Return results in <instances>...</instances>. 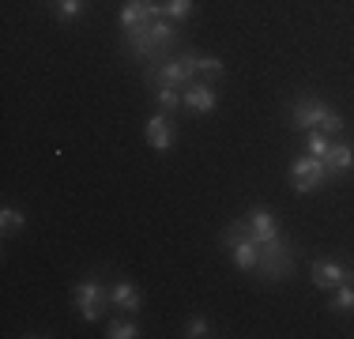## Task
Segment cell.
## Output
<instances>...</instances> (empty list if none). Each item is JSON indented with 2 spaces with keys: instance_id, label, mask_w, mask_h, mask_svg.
Segmentation results:
<instances>
[{
  "instance_id": "277c9868",
  "label": "cell",
  "mask_w": 354,
  "mask_h": 339,
  "mask_svg": "<svg viewBox=\"0 0 354 339\" xmlns=\"http://www.w3.org/2000/svg\"><path fill=\"white\" fill-rule=\"evenodd\" d=\"M223 245H226V253H230V260H234L238 271H257L260 268V241L252 237L245 219H234V223L226 226Z\"/></svg>"
},
{
  "instance_id": "7402d4cb",
  "label": "cell",
  "mask_w": 354,
  "mask_h": 339,
  "mask_svg": "<svg viewBox=\"0 0 354 339\" xmlns=\"http://www.w3.org/2000/svg\"><path fill=\"white\" fill-rule=\"evenodd\" d=\"M162 15L170 23H181L192 15V0H162Z\"/></svg>"
},
{
  "instance_id": "603a6c76",
  "label": "cell",
  "mask_w": 354,
  "mask_h": 339,
  "mask_svg": "<svg viewBox=\"0 0 354 339\" xmlns=\"http://www.w3.org/2000/svg\"><path fill=\"white\" fill-rule=\"evenodd\" d=\"M185 336H189V339H204V336H212V324H207L204 317H189V324H185Z\"/></svg>"
},
{
  "instance_id": "5b68a950",
  "label": "cell",
  "mask_w": 354,
  "mask_h": 339,
  "mask_svg": "<svg viewBox=\"0 0 354 339\" xmlns=\"http://www.w3.org/2000/svg\"><path fill=\"white\" fill-rule=\"evenodd\" d=\"M290 271H294V249H290V241H286V234L272 237V241H260L257 275L264 279V283H286Z\"/></svg>"
},
{
  "instance_id": "ffe728a7",
  "label": "cell",
  "mask_w": 354,
  "mask_h": 339,
  "mask_svg": "<svg viewBox=\"0 0 354 339\" xmlns=\"http://www.w3.org/2000/svg\"><path fill=\"white\" fill-rule=\"evenodd\" d=\"M83 12H87V0H53V15H57L61 23L80 19Z\"/></svg>"
},
{
  "instance_id": "ac0fdd59",
  "label": "cell",
  "mask_w": 354,
  "mask_h": 339,
  "mask_svg": "<svg viewBox=\"0 0 354 339\" xmlns=\"http://www.w3.org/2000/svg\"><path fill=\"white\" fill-rule=\"evenodd\" d=\"M136 336H140V328H136V320H132V313L129 317H113L106 328V339H136Z\"/></svg>"
},
{
  "instance_id": "2e32d148",
  "label": "cell",
  "mask_w": 354,
  "mask_h": 339,
  "mask_svg": "<svg viewBox=\"0 0 354 339\" xmlns=\"http://www.w3.org/2000/svg\"><path fill=\"white\" fill-rule=\"evenodd\" d=\"M23 226H27V215H23L19 208H12V203H4V208H0V234L12 237V234H19Z\"/></svg>"
},
{
  "instance_id": "7a4b0ae2",
  "label": "cell",
  "mask_w": 354,
  "mask_h": 339,
  "mask_svg": "<svg viewBox=\"0 0 354 339\" xmlns=\"http://www.w3.org/2000/svg\"><path fill=\"white\" fill-rule=\"evenodd\" d=\"M290 125L294 132H313V129H320V132H328V136H343V129H347V121H343V113L339 109H332L328 102H320V98H313V95H306V98H298L290 106Z\"/></svg>"
},
{
  "instance_id": "6da1fadb",
  "label": "cell",
  "mask_w": 354,
  "mask_h": 339,
  "mask_svg": "<svg viewBox=\"0 0 354 339\" xmlns=\"http://www.w3.org/2000/svg\"><path fill=\"white\" fill-rule=\"evenodd\" d=\"M181 42L177 23H170L166 15H151V19L136 23L124 30V49L143 64V72H151L155 64H162L166 57H174V46Z\"/></svg>"
},
{
  "instance_id": "e0dca14e",
  "label": "cell",
  "mask_w": 354,
  "mask_h": 339,
  "mask_svg": "<svg viewBox=\"0 0 354 339\" xmlns=\"http://www.w3.org/2000/svg\"><path fill=\"white\" fill-rule=\"evenodd\" d=\"M155 106L162 109V113H177V109L185 106V98H181V91L177 87H155Z\"/></svg>"
},
{
  "instance_id": "52a82bcc",
  "label": "cell",
  "mask_w": 354,
  "mask_h": 339,
  "mask_svg": "<svg viewBox=\"0 0 354 339\" xmlns=\"http://www.w3.org/2000/svg\"><path fill=\"white\" fill-rule=\"evenodd\" d=\"M286 177H290V189L298 192V196H309L313 189L328 185V166H324V158L301 155V158H294V163H290Z\"/></svg>"
},
{
  "instance_id": "7c38bea8",
  "label": "cell",
  "mask_w": 354,
  "mask_h": 339,
  "mask_svg": "<svg viewBox=\"0 0 354 339\" xmlns=\"http://www.w3.org/2000/svg\"><path fill=\"white\" fill-rule=\"evenodd\" d=\"M245 223H249V230H252V237H257V241H272V237H279V234H283L279 219H275L268 208H260V203L245 215Z\"/></svg>"
},
{
  "instance_id": "3957f363",
  "label": "cell",
  "mask_w": 354,
  "mask_h": 339,
  "mask_svg": "<svg viewBox=\"0 0 354 339\" xmlns=\"http://www.w3.org/2000/svg\"><path fill=\"white\" fill-rule=\"evenodd\" d=\"M196 75H200V53H196V49H181V53L166 57L162 64L151 68L147 80L155 83V87H177V91H185L189 83H196Z\"/></svg>"
},
{
  "instance_id": "d6986e66",
  "label": "cell",
  "mask_w": 354,
  "mask_h": 339,
  "mask_svg": "<svg viewBox=\"0 0 354 339\" xmlns=\"http://www.w3.org/2000/svg\"><path fill=\"white\" fill-rule=\"evenodd\" d=\"M328 151H332V136L328 132H306V155H313V158H328Z\"/></svg>"
},
{
  "instance_id": "9a60e30c",
  "label": "cell",
  "mask_w": 354,
  "mask_h": 339,
  "mask_svg": "<svg viewBox=\"0 0 354 339\" xmlns=\"http://www.w3.org/2000/svg\"><path fill=\"white\" fill-rule=\"evenodd\" d=\"M328 309L339 313V317H347V313H354V283H339L332 291V302H328Z\"/></svg>"
},
{
  "instance_id": "8992f818",
  "label": "cell",
  "mask_w": 354,
  "mask_h": 339,
  "mask_svg": "<svg viewBox=\"0 0 354 339\" xmlns=\"http://www.w3.org/2000/svg\"><path fill=\"white\" fill-rule=\"evenodd\" d=\"M72 298H75V313H80L87 324H95V320L106 313V305H113L109 302V286L102 283V279H80L75 291H72Z\"/></svg>"
},
{
  "instance_id": "5bb4252c",
  "label": "cell",
  "mask_w": 354,
  "mask_h": 339,
  "mask_svg": "<svg viewBox=\"0 0 354 339\" xmlns=\"http://www.w3.org/2000/svg\"><path fill=\"white\" fill-rule=\"evenodd\" d=\"M151 15H162V4L158 0H129V4L121 8V15H117V23H121V30L136 27V23L151 19Z\"/></svg>"
},
{
  "instance_id": "4fadbf2b",
  "label": "cell",
  "mask_w": 354,
  "mask_h": 339,
  "mask_svg": "<svg viewBox=\"0 0 354 339\" xmlns=\"http://www.w3.org/2000/svg\"><path fill=\"white\" fill-rule=\"evenodd\" d=\"M324 166H328V181L343 177V174L354 166V143H351V140H332V151H328Z\"/></svg>"
},
{
  "instance_id": "9c48e42d",
  "label": "cell",
  "mask_w": 354,
  "mask_h": 339,
  "mask_svg": "<svg viewBox=\"0 0 354 339\" xmlns=\"http://www.w3.org/2000/svg\"><path fill=\"white\" fill-rule=\"evenodd\" d=\"M143 140L151 143V151H158V155H166V151L177 143V129H174V117L170 113H151L147 121H143Z\"/></svg>"
},
{
  "instance_id": "44dd1931",
  "label": "cell",
  "mask_w": 354,
  "mask_h": 339,
  "mask_svg": "<svg viewBox=\"0 0 354 339\" xmlns=\"http://www.w3.org/2000/svg\"><path fill=\"white\" fill-rule=\"evenodd\" d=\"M200 75H204L207 83H215V80H223V75H226V64L218 61L215 53H200Z\"/></svg>"
},
{
  "instance_id": "ba28073f",
  "label": "cell",
  "mask_w": 354,
  "mask_h": 339,
  "mask_svg": "<svg viewBox=\"0 0 354 339\" xmlns=\"http://www.w3.org/2000/svg\"><path fill=\"white\" fill-rule=\"evenodd\" d=\"M309 279H313L317 291L332 294L339 283H354V268L343 264V260H313L309 264Z\"/></svg>"
},
{
  "instance_id": "8fae6325",
  "label": "cell",
  "mask_w": 354,
  "mask_h": 339,
  "mask_svg": "<svg viewBox=\"0 0 354 339\" xmlns=\"http://www.w3.org/2000/svg\"><path fill=\"white\" fill-rule=\"evenodd\" d=\"M109 302H113L117 309L132 313V317L143 309V294H140V286L132 283V279H117V283L109 286Z\"/></svg>"
},
{
  "instance_id": "30bf717a",
  "label": "cell",
  "mask_w": 354,
  "mask_h": 339,
  "mask_svg": "<svg viewBox=\"0 0 354 339\" xmlns=\"http://www.w3.org/2000/svg\"><path fill=\"white\" fill-rule=\"evenodd\" d=\"M181 98H185V109L189 113H212V109L218 106V91H215V83H189V87L181 91Z\"/></svg>"
}]
</instances>
